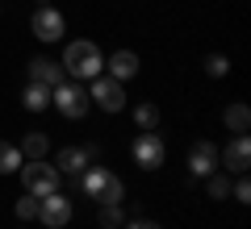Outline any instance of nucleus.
Listing matches in <instances>:
<instances>
[{
	"instance_id": "obj_1",
	"label": "nucleus",
	"mask_w": 251,
	"mask_h": 229,
	"mask_svg": "<svg viewBox=\"0 0 251 229\" xmlns=\"http://www.w3.org/2000/svg\"><path fill=\"white\" fill-rule=\"evenodd\" d=\"M63 71H67V75H75L80 83H84V80H97L100 71H105V54H100L88 38L67 42V50H63Z\"/></svg>"
},
{
	"instance_id": "obj_2",
	"label": "nucleus",
	"mask_w": 251,
	"mask_h": 229,
	"mask_svg": "<svg viewBox=\"0 0 251 229\" xmlns=\"http://www.w3.org/2000/svg\"><path fill=\"white\" fill-rule=\"evenodd\" d=\"M80 187L100 204H122L126 200V184L105 167H92V171H80Z\"/></svg>"
},
{
	"instance_id": "obj_3",
	"label": "nucleus",
	"mask_w": 251,
	"mask_h": 229,
	"mask_svg": "<svg viewBox=\"0 0 251 229\" xmlns=\"http://www.w3.org/2000/svg\"><path fill=\"white\" fill-rule=\"evenodd\" d=\"M50 104L59 108L63 117H67V121H80L84 113H88V88H84V83H54L50 88Z\"/></svg>"
},
{
	"instance_id": "obj_4",
	"label": "nucleus",
	"mask_w": 251,
	"mask_h": 229,
	"mask_svg": "<svg viewBox=\"0 0 251 229\" xmlns=\"http://www.w3.org/2000/svg\"><path fill=\"white\" fill-rule=\"evenodd\" d=\"M21 184H25L29 196L59 192V167H50L46 159H29V163H21Z\"/></svg>"
},
{
	"instance_id": "obj_5",
	"label": "nucleus",
	"mask_w": 251,
	"mask_h": 229,
	"mask_svg": "<svg viewBox=\"0 0 251 229\" xmlns=\"http://www.w3.org/2000/svg\"><path fill=\"white\" fill-rule=\"evenodd\" d=\"M130 154H134V167H143V171L163 167L168 150H163V142H159V129H155V133H138L134 146H130Z\"/></svg>"
},
{
	"instance_id": "obj_6",
	"label": "nucleus",
	"mask_w": 251,
	"mask_h": 229,
	"mask_svg": "<svg viewBox=\"0 0 251 229\" xmlns=\"http://www.w3.org/2000/svg\"><path fill=\"white\" fill-rule=\"evenodd\" d=\"M38 221H42L46 229H63L72 221V200L63 192H46L42 200H38Z\"/></svg>"
},
{
	"instance_id": "obj_7",
	"label": "nucleus",
	"mask_w": 251,
	"mask_h": 229,
	"mask_svg": "<svg viewBox=\"0 0 251 229\" xmlns=\"http://www.w3.org/2000/svg\"><path fill=\"white\" fill-rule=\"evenodd\" d=\"M29 29H34L38 42H59L63 29H67V21H63L59 9H50V4H38V9H34V21H29Z\"/></svg>"
},
{
	"instance_id": "obj_8",
	"label": "nucleus",
	"mask_w": 251,
	"mask_h": 229,
	"mask_svg": "<svg viewBox=\"0 0 251 229\" xmlns=\"http://www.w3.org/2000/svg\"><path fill=\"white\" fill-rule=\"evenodd\" d=\"M88 100H92V104H100L105 113H122V108H126V88H122L117 80L97 75V80H92V88H88Z\"/></svg>"
},
{
	"instance_id": "obj_9",
	"label": "nucleus",
	"mask_w": 251,
	"mask_h": 229,
	"mask_svg": "<svg viewBox=\"0 0 251 229\" xmlns=\"http://www.w3.org/2000/svg\"><path fill=\"white\" fill-rule=\"evenodd\" d=\"M247 163H251V138H247V133H234L230 146L218 150V167L234 171V175H247Z\"/></svg>"
},
{
	"instance_id": "obj_10",
	"label": "nucleus",
	"mask_w": 251,
	"mask_h": 229,
	"mask_svg": "<svg viewBox=\"0 0 251 229\" xmlns=\"http://www.w3.org/2000/svg\"><path fill=\"white\" fill-rule=\"evenodd\" d=\"M218 171V146L214 142H197V146L188 150V175L193 179H205Z\"/></svg>"
},
{
	"instance_id": "obj_11",
	"label": "nucleus",
	"mask_w": 251,
	"mask_h": 229,
	"mask_svg": "<svg viewBox=\"0 0 251 229\" xmlns=\"http://www.w3.org/2000/svg\"><path fill=\"white\" fill-rule=\"evenodd\" d=\"M92 159H97V150H88V146H63L54 167H59V175H80V171L92 167Z\"/></svg>"
},
{
	"instance_id": "obj_12",
	"label": "nucleus",
	"mask_w": 251,
	"mask_h": 229,
	"mask_svg": "<svg viewBox=\"0 0 251 229\" xmlns=\"http://www.w3.org/2000/svg\"><path fill=\"white\" fill-rule=\"evenodd\" d=\"M29 83L54 88V83H63V67L54 59H46V54H38V59H29Z\"/></svg>"
},
{
	"instance_id": "obj_13",
	"label": "nucleus",
	"mask_w": 251,
	"mask_h": 229,
	"mask_svg": "<svg viewBox=\"0 0 251 229\" xmlns=\"http://www.w3.org/2000/svg\"><path fill=\"white\" fill-rule=\"evenodd\" d=\"M105 67H109V80L126 83V80H134V75H138V54L134 50H117V54L105 59Z\"/></svg>"
},
{
	"instance_id": "obj_14",
	"label": "nucleus",
	"mask_w": 251,
	"mask_h": 229,
	"mask_svg": "<svg viewBox=\"0 0 251 229\" xmlns=\"http://www.w3.org/2000/svg\"><path fill=\"white\" fill-rule=\"evenodd\" d=\"M21 104H25L29 113H42V108H50V88H42V83H25V92H21Z\"/></svg>"
},
{
	"instance_id": "obj_15",
	"label": "nucleus",
	"mask_w": 251,
	"mask_h": 229,
	"mask_svg": "<svg viewBox=\"0 0 251 229\" xmlns=\"http://www.w3.org/2000/svg\"><path fill=\"white\" fill-rule=\"evenodd\" d=\"M222 121H226V129H230V133H247L251 129V108L247 104H230L222 113Z\"/></svg>"
},
{
	"instance_id": "obj_16",
	"label": "nucleus",
	"mask_w": 251,
	"mask_h": 229,
	"mask_svg": "<svg viewBox=\"0 0 251 229\" xmlns=\"http://www.w3.org/2000/svg\"><path fill=\"white\" fill-rule=\"evenodd\" d=\"M134 125L143 133H155L159 129V104H151V100H143V104L134 108Z\"/></svg>"
},
{
	"instance_id": "obj_17",
	"label": "nucleus",
	"mask_w": 251,
	"mask_h": 229,
	"mask_svg": "<svg viewBox=\"0 0 251 229\" xmlns=\"http://www.w3.org/2000/svg\"><path fill=\"white\" fill-rule=\"evenodd\" d=\"M21 146H13V142H0V175H17L21 171Z\"/></svg>"
},
{
	"instance_id": "obj_18",
	"label": "nucleus",
	"mask_w": 251,
	"mask_h": 229,
	"mask_svg": "<svg viewBox=\"0 0 251 229\" xmlns=\"http://www.w3.org/2000/svg\"><path fill=\"white\" fill-rule=\"evenodd\" d=\"M46 150H50V138H46V133H25L21 159H46Z\"/></svg>"
},
{
	"instance_id": "obj_19",
	"label": "nucleus",
	"mask_w": 251,
	"mask_h": 229,
	"mask_svg": "<svg viewBox=\"0 0 251 229\" xmlns=\"http://www.w3.org/2000/svg\"><path fill=\"white\" fill-rule=\"evenodd\" d=\"M205 187H209V196H214V200H226V196H230V175L218 167L214 175H205Z\"/></svg>"
},
{
	"instance_id": "obj_20",
	"label": "nucleus",
	"mask_w": 251,
	"mask_h": 229,
	"mask_svg": "<svg viewBox=\"0 0 251 229\" xmlns=\"http://www.w3.org/2000/svg\"><path fill=\"white\" fill-rule=\"evenodd\" d=\"M122 204H100V212H97V225L100 229H122Z\"/></svg>"
},
{
	"instance_id": "obj_21",
	"label": "nucleus",
	"mask_w": 251,
	"mask_h": 229,
	"mask_svg": "<svg viewBox=\"0 0 251 229\" xmlns=\"http://www.w3.org/2000/svg\"><path fill=\"white\" fill-rule=\"evenodd\" d=\"M38 200H42V196H29V192H25L17 204H13V212H17L21 221H38Z\"/></svg>"
},
{
	"instance_id": "obj_22",
	"label": "nucleus",
	"mask_w": 251,
	"mask_h": 229,
	"mask_svg": "<svg viewBox=\"0 0 251 229\" xmlns=\"http://www.w3.org/2000/svg\"><path fill=\"white\" fill-rule=\"evenodd\" d=\"M205 75H214V80L230 75V59H226V54H209L205 59Z\"/></svg>"
},
{
	"instance_id": "obj_23",
	"label": "nucleus",
	"mask_w": 251,
	"mask_h": 229,
	"mask_svg": "<svg viewBox=\"0 0 251 229\" xmlns=\"http://www.w3.org/2000/svg\"><path fill=\"white\" fill-rule=\"evenodd\" d=\"M230 196H234L239 204H247V200H251V184H247V179H239V184H230Z\"/></svg>"
},
{
	"instance_id": "obj_24",
	"label": "nucleus",
	"mask_w": 251,
	"mask_h": 229,
	"mask_svg": "<svg viewBox=\"0 0 251 229\" xmlns=\"http://www.w3.org/2000/svg\"><path fill=\"white\" fill-rule=\"evenodd\" d=\"M122 229H163V225L151 217H134V221H122Z\"/></svg>"
},
{
	"instance_id": "obj_25",
	"label": "nucleus",
	"mask_w": 251,
	"mask_h": 229,
	"mask_svg": "<svg viewBox=\"0 0 251 229\" xmlns=\"http://www.w3.org/2000/svg\"><path fill=\"white\" fill-rule=\"evenodd\" d=\"M38 4H50V0H38Z\"/></svg>"
}]
</instances>
